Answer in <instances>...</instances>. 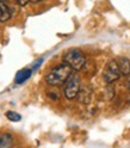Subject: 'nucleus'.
<instances>
[{
    "label": "nucleus",
    "instance_id": "obj_5",
    "mask_svg": "<svg viewBox=\"0 0 130 148\" xmlns=\"http://www.w3.org/2000/svg\"><path fill=\"white\" fill-rule=\"evenodd\" d=\"M118 66H119V71L122 73V75H130V60L127 58H119L117 60Z\"/></svg>",
    "mask_w": 130,
    "mask_h": 148
},
{
    "label": "nucleus",
    "instance_id": "obj_1",
    "mask_svg": "<svg viewBox=\"0 0 130 148\" xmlns=\"http://www.w3.org/2000/svg\"><path fill=\"white\" fill-rule=\"evenodd\" d=\"M72 71H73V68L69 64H67L66 62L61 63L59 66L54 67L47 75H45V81H47V84L50 86H55V87L62 86L63 84H66V81L72 75Z\"/></svg>",
    "mask_w": 130,
    "mask_h": 148
},
{
    "label": "nucleus",
    "instance_id": "obj_9",
    "mask_svg": "<svg viewBox=\"0 0 130 148\" xmlns=\"http://www.w3.org/2000/svg\"><path fill=\"white\" fill-rule=\"evenodd\" d=\"M6 117L12 122H19L22 119V116L19 114H17L16 111H7L6 112Z\"/></svg>",
    "mask_w": 130,
    "mask_h": 148
},
{
    "label": "nucleus",
    "instance_id": "obj_7",
    "mask_svg": "<svg viewBox=\"0 0 130 148\" xmlns=\"http://www.w3.org/2000/svg\"><path fill=\"white\" fill-rule=\"evenodd\" d=\"M11 11L5 1H0V22H7L11 18Z\"/></svg>",
    "mask_w": 130,
    "mask_h": 148
},
{
    "label": "nucleus",
    "instance_id": "obj_10",
    "mask_svg": "<svg viewBox=\"0 0 130 148\" xmlns=\"http://www.w3.org/2000/svg\"><path fill=\"white\" fill-rule=\"evenodd\" d=\"M14 1L19 5V6H26L27 4L30 3V0H14Z\"/></svg>",
    "mask_w": 130,
    "mask_h": 148
},
{
    "label": "nucleus",
    "instance_id": "obj_12",
    "mask_svg": "<svg viewBox=\"0 0 130 148\" xmlns=\"http://www.w3.org/2000/svg\"><path fill=\"white\" fill-rule=\"evenodd\" d=\"M30 1H32V3H40V1H42V0H30Z\"/></svg>",
    "mask_w": 130,
    "mask_h": 148
},
{
    "label": "nucleus",
    "instance_id": "obj_4",
    "mask_svg": "<svg viewBox=\"0 0 130 148\" xmlns=\"http://www.w3.org/2000/svg\"><path fill=\"white\" fill-rule=\"evenodd\" d=\"M80 78L78 75H72L69 77V79L66 81V86H64V96H66L67 99L72 100V99H75L79 93H80Z\"/></svg>",
    "mask_w": 130,
    "mask_h": 148
},
{
    "label": "nucleus",
    "instance_id": "obj_13",
    "mask_svg": "<svg viewBox=\"0 0 130 148\" xmlns=\"http://www.w3.org/2000/svg\"><path fill=\"white\" fill-rule=\"evenodd\" d=\"M0 1H6V0H0Z\"/></svg>",
    "mask_w": 130,
    "mask_h": 148
},
{
    "label": "nucleus",
    "instance_id": "obj_11",
    "mask_svg": "<svg viewBox=\"0 0 130 148\" xmlns=\"http://www.w3.org/2000/svg\"><path fill=\"white\" fill-rule=\"evenodd\" d=\"M129 78H128V81H127V86H128V88L130 90V75H128Z\"/></svg>",
    "mask_w": 130,
    "mask_h": 148
},
{
    "label": "nucleus",
    "instance_id": "obj_8",
    "mask_svg": "<svg viewBox=\"0 0 130 148\" xmlns=\"http://www.w3.org/2000/svg\"><path fill=\"white\" fill-rule=\"evenodd\" d=\"M13 142V136L11 134H3L0 135V148L10 147Z\"/></svg>",
    "mask_w": 130,
    "mask_h": 148
},
{
    "label": "nucleus",
    "instance_id": "obj_3",
    "mask_svg": "<svg viewBox=\"0 0 130 148\" xmlns=\"http://www.w3.org/2000/svg\"><path fill=\"white\" fill-rule=\"evenodd\" d=\"M122 75V73L119 71L118 62L116 60H111L106 63V66L103 72V79L106 84H112L114 81L118 80L119 77Z\"/></svg>",
    "mask_w": 130,
    "mask_h": 148
},
{
    "label": "nucleus",
    "instance_id": "obj_2",
    "mask_svg": "<svg viewBox=\"0 0 130 148\" xmlns=\"http://www.w3.org/2000/svg\"><path fill=\"white\" fill-rule=\"evenodd\" d=\"M63 62L69 64L74 71H80L86 64V56L79 48H70L63 54Z\"/></svg>",
    "mask_w": 130,
    "mask_h": 148
},
{
    "label": "nucleus",
    "instance_id": "obj_6",
    "mask_svg": "<svg viewBox=\"0 0 130 148\" xmlns=\"http://www.w3.org/2000/svg\"><path fill=\"white\" fill-rule=\"evenodd\" d=\"M32 74V69H29V68H24L22 71H19L17 74H16V78H14V81L17 84H23L25 82L27 79L31 77Z\"/></svg>",
    "mask_w": 130,
    "mask_h": 148
}]
</instances>
